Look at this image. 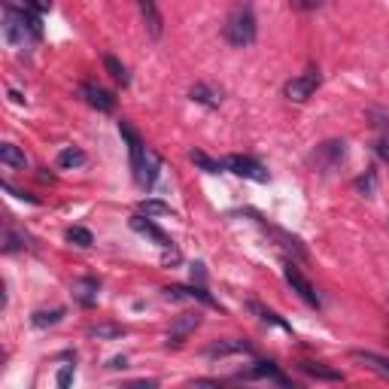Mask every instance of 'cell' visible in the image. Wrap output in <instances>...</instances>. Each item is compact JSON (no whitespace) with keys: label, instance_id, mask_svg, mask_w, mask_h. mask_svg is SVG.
<instances>
[{"label":"cell","instance_id":"4","mask_svg":"<svg viewBox=\"0 0 389 389\" xmlns=\"http://www.w3.org/2000/svg\"><path fill=\"white\" fill-rule=\"evenodd\" d=\"M283 277H286V283H289L292 289L298 292L301 298L310 304V308H319V295H317V289H313V286H310V280H308V277H304V274H301V271H298V268H295L292 262L283 268Z\"/></svg>","mask_w":389,"mask_h":389},{"label":"cell","instance_id":"28","mask_svg":"<svg viewBox=\"0 0 389 389\" xmlns=\"http://www.w3.org/2000/svg\"><path fill=\"white\" fill-rule=\"evenodd\" d=\"M110 368H125V356L122 359H113V362H110Z\"/></svg>","mask_w":389,"mask_h":389},{"label":"cell","instance_id":"29","mask_svg":"<svg viewBox=\"0 0 389 389\" xmlns=\"http://www.w3.org/2000/svg\"><path fill=\"white\" fill-rule=\"evenodd\" d=\"M37 6H40V9H49V6H52V0H37Z\"/></svg>","mask_w":389,"mask_h":389},{"label":"cell","instance_id":"1","mask_svg":"<svg viewBox=\"0 0 389 389\" xmlns=\"http://www.w3.org/2000/svg\"><path fill=\"white\" fill-rule=\"evenodd\" d=\"M222 37L237 46V49H244L256 40V15H253V6L249 4H235L231 6V13L225 15V25H222Z\"/></svg>","mask_w":389,"mask_h":389},{"label":"cell","instance_id":"7","mask_svg":"<svg viewBox=\"0 0 389 389\" xmlns=\"http://www.w3.org/2000/svg\"><path fill=\"white\" fill-rule=\"evenodd\" d=\"M98 289H100V283L95 277H82V280H73V286H70L73 298H77L82 308H91V304L98 301Z\"/></svg>","mask_w":389,"mask_h":389},{"label":"cell","instance_id":"15","mask_svg":"<svg viewBox=\"0 0 389 389\" xmlns=\"http://www.w3.org/2000/svg\"><path fill=\"white\" fill-rule=\"evenodd\" d=\"M0 161H4L6 168H15V171H25V168H27L25 152L18 150L15 143H4V146H0Z\"/></svg>","mask_w":389,"mask_h":389},{"label":"cell","instance_id":"12","mask_svg":"<svg viewBox=\"0 0 389 389\" xmlns=\"http://www.w3.org/2000/svg\"><path fill=\"white\" fill-rule=\"evenodd\" d=\"M350 356H353L356 362H362V365H368V368H374L377 374L389 377V359H386V356H377V353H371V350H353Z\"/></svg>","mask_w":389,"mask_h":389},{"label":"cell","instance_id":"14","mask_svg":"<svg viewBox=\"0 0 389 389\" xmlns=\"http://www.w3.org/2000/svg\"><path fill=\"white\" fill-rule=\"evenodd\" d=\"M140 4V13H143V22L150 27V37H161V15L155 9V0H137Z\"/></svg>","mask_w":389,"mask_h":389},{"label":"cell","instance_id":"2","mask_svg":"<svg viewBox=\"0 0 389 389\" xmlns=\"http://www.w3.org/2000/svg\"><path fill=\"white\" fill-rule=\"evenodd\" d=\"M317 86H319V70L310 67L304 77H295V79L286 82L283 91H286V98H289V100H295V104H304V100L317 91Z\"/></svg>","mask_w":389,"mask_h":389},{"label":"cell","instance_id":"20","mask_svg":"<svg viewBox=\"0 0 389 389\" xmlns=\"http://www.w3.org/2000/svg\"><path fill=\"white\" fill-rule=\"evenodd\" d=\"M67 240H70L73 246L88 249L91 244H95V235H91L88 228H82V225H70V228H67Z\"/></svg>","mask_w":389,"mask_h":389},{"label":"cell","instance_id":"8","mask_svg":"<svg viewBox=\"0 0 389 389\" xmlns=\"http://www.w3.org/2000/svg\"><path fill=\"white\" fill-rule=\"evenodd\" d=\"M82 95H86V100L95 110H100V113H113V107H116V98L110 95L107 88H100V86H82Z\"/></svg>","mask_w":389,"mask_h":389},{"label":"cell","instance_id":"25","mask_svg":"<svg viewBox=\"0 0 389 389\" xmlns=\"http://www.w3.org/2000/svg\"><path fill=\"white\" fill-rule=\"evenodd\" d=\"M249 310H256V313H258V317H262L265 322H271V326H280V329H286V331H289V326H286V322H283L280 317H277V313H274V310H268V308H262V304H249Z\"/></svg>","mask_w":389,"mask_h":389},{"label":"cell","instance_id":"9","mask_svg":"<svg viewBox=\"0 0 389 389\" xmlns=\"http://www.w3.org/2000/svg\"><path fill=\"white\" fill-rule=\"evenodd\" d=\"M131 228L137 231V235H143V237H152L155 244H159V246H164V249L171 246V237L164 235V231H161L159 225H152L150 219H143V216H134V219H131Z\"/></svg>","mask_w":389,"mask_h":389},{"label":"cell","instance_id":"26","mask_svg":"<svg viewBox=\"0 0 389 389\" xmlns=\"http://www.w3.org/2000/svg\"><path fill=\"white\" fill-rule=\"evenodd\" d=\"M377 155H381V159L389 164V134H386V137H381V140H377Z\"/></svg>","mask_w":389,"mask_h":389},{"label":"cell","instance_id":"6","mask_svg":"<svg viewBox=\"0 0 389 389\" xmlns=\"http://www.w3.org/2000/svg\"><path fill=\"white\" fill-rule=\"evenodd\" d=\"M198 326H201V317H198V313H183V317H177V319H173V326H171V331H168V347H171V344L180 347L183 341H186Z\"/></svg>","mask_w":389,"mask_h":389},{"label":"cell","instance_id":"5","mask_svg":"<svg viewBox=\"0 0 389 389\" xmlns=\"http://www.w3.org/2000/svg\"><path fill=\"white\" fill-rule=\"evenodd\" d=\"M159 168H161L159 155H155L152 150H146L143 159L134 164V180L140 183L143 189H152V186H155V180H159Z\"/></svg>","mask_w":389,"mask_h":389},{"label":"cell","instance_id":"16","mask_svg":"<svg viewBox=\"0 0 389 389\" xmlns=\"http://www.w3.org/2000/svg\"><path fill=\"white\" fill-rule=\"evenodd\" d=\"M298 368L308 377H313V381H344V374H341V371H335V368H326V365H317V362H301Z\"/></svg>","mask_w":389,"mask_h":389},{"label":"cell","instance_id":"22","mask_svg":"<svg viewBox=\"0 0 389 389\" xmlns=\"http://www.w3.org/2000/svg\"><path fill=\"white\" fill-rule=\"evenodd\" d=\"M61 317H64L61 308H55V310H37L34 317H31V322H34L37 329H46V326H55V322H61Z\"/></svg>","mask_w":389,"mask_h":389},{"label":"cell","instance_id":"17","mask_svg":"<svg viewBox=\"0 0 389 389\" xmlns=\"http://www.w3.org/2000/svg\"><path fill=\"white\" fill-rule=\"evenodd\" d=\"M189 98H192V100H198V104H204V107H219V100H222L219 91H216V88H210V86H204V82L192 86Z\"/></svg>","mask_w":389,"mask_h":389},{"label":"cell","instance_id":"24","mask_svg":"<svg viewBox=\"0 0 389 389\" xmlns=\"http://www.w3.org/2000/svg\"><path fill=\"white\" fill-rule=\"evenodd\" d=\"M140 213H146V216H173V210L161 201H140Z\"/></svg>","mask_w":389,"mask_h":389},{"label":"cell","instance_id":"10","mask_svg":"<svg viewBox=\"0 0 389 389\" xmlns=\"http://www.w3.org/2000/svg\"><path fill=\"white\" fill-rule=\"evenodd\" d=\"M249 347L246 341H216V344H210L207 347V356L210 359H222V356H235V353H249Z\"/></svg>","mask_w":389,"mask_h":389},{"label":"cell","instance_id":"21","mask_svg":"<svg viewBox=\"0 0 389 389\" xmlns=\"http://www.w3.org/2000/svg\"><path fill=\"white\" fill-rule=\"evenodd\" d=\"M86 164V152H79V150H61L58 152V168H82Z\"/></svg>","mask_w":389,"mask_h":389},{"label":"cell","instance_id":"3","mask_svg":"<svg viewBox=\"0 0 389 389\" xmlns=\"http://www.w3.org/2000/svg\"><path fill=\"white\" fill-rule=\"evenodd\" d=\"M225 168L231 173H237V177H244V180H256V183H268V180H271V173H268L258 161L246 159V155H228Z\"/></svg>","mask_w":389,"mask_h":389},{"label":"cell","instance_id":"11","mask_svg":"<svg viewBox=\"0 0 389 389\" xmlns=\"http://www.w3.org/2000/svg\"><path fill=\"white\" fill-rule=\"evenodd\" d=\"M313 159H317V164H322V168H331V164H338L341 159H344V143H341V140L322 143Z\"/></svg>","mask_w":389,"mask_h":389},{"label":"cell","instance_id":"13","mask_svg":"<svg viewBox=\"0 0 389 389\" xmlns=\"http://www.w3.org/2000/svg\"><path fill=\"white\" fill-rule=\"evenodd\" d=\"M86 335L95 338V341H116V338L125 335V329L116 326V322H95V326L86 329Z\"/></svg>","mask_w":389,"mask_h":389},{"label":"cell","instance_id":"18","mask_svg":"<svg viewBox=\"0 0 389 389\" xmlns=\"http://www.w3.org/2000/svg\"><path fill=\"white\" fill-rule=\"evenodd\" d=\"M240 377H246V381H256V377H271V381H277V383H289L280 371H277L274 362H258L256 368H249V371H244Z\"/></svg>","mask_w":389,"mask_h":389},{"label":"cell","instance_id":"27","mask_svg":"<svg viewBox=\"0 0 389 389\" xmlns=\"http://www.w3.org/2000/svg\"><path fill=\"white\" fill-rule=\"evenodd\" d=\"M55 381H58V386H67V383L73 381V365H70V368H61V371H58V377H55Z\"/></svg>","mask_w":389,"mask_h":389},{"label":"cell","instance_id":"19","mask_svg":"<svg viewBox=\"0 0 389 389\" xmlns=\"http://www.w3.org/2000/svg\"><path fill=\"white\" fill-rule=\"evenodd\" d=\"M189 159H192L194 164H198L201 171H207V173H222V171H228V168H225V161H216V159H210V155H204L201 150H194V152L189 155Z\"/></svg>","mask_w":389,"mask_h":389},{"label":"cell","instance_id":"23","mask_svg":"<svg viewBox=\"0 0 389 389\" xmlns=\"http://www.w3.org/2000/svg\"><path fill=\"white\" fill-rule=\"evenodd\" d=\"M104 67L110 70V77H113L116 82H122V86H128V70H125V64L119 61V58H113V55H107V58H104Z\"/></svg>","mask_w":389,"mask_h":389},{"label":"cell","instance_id":"30","mask_svg":"<svg viewBox=\"0 0 389 389\" xmlns=\"http://www.w3.org/2000/svg\"><path fill=\"white\" fill-rule=\"evenodd\" d=\"M304 4H308V6H310V4H317V0H304Z\"/></svg>","mask_w":389,"mask_h":389}]
</instances>
